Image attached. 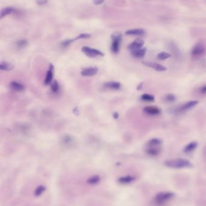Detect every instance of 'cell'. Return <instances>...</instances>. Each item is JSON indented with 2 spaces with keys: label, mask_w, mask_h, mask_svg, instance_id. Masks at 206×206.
<instances>
[{
  "label": "cell",
  "mask_w": 206,
  "mask_h": 206,
  "mask_svg": "<svg viewBox=\"0 0 206 206\" xmlns=\"http://www.w3.org/2000/svg\"><path fill=\"white\" fill-rule=\"evenodd\" d=\"M164 165L167 167L175 169L188 168L192 167V163L189 160L184 158H175L168 160L164 162Z\"/></svg>",
  "instance_id": "obj_1"
},
{
  "label": "cell",
  "mask_w": 206,
  "mask_h": 206,
  "mask_svg": "<svg viewBox=\"0 0 206 206\" xmlns=\"http://www.w3.org/2000/svg\"><path fill=\"white\" fill-rule=\"evenodd\" d=\"M112 43L111 50L113 53L117 54L120 50V45L121 42V34L115 33L111 35Z\"/></svg>",
  "instance_id": "obj_2"
},
{
  "label": "cell",
  "mask_w": 206,
  "mask_h": 206,
  "mask_svg": "<svg viewBox=\"0 0 206 206\" xmlns=\"http://www.w3.org/2000/svg\"><path fill=\"white\" fill-rule=\"evenodd\" d=\"M173 196V194L171 192H161L157 195L155 198V201L158 204H162L171 199Z\"/></svg>",
  "instance_id": "obj_3"
},
{
  "label": "cell",
  "mask_w": 206,
  "mask_h": 206,
  "mask_svg": "<svg viewBox=\"0 0 206 206\" xmlns=\"http://www.w3.org/2000/svg\"><path fill=\"white\" fill-rule=\"evenodd\" d=\"M206 53V48L202 44L195 45L191 51V54L193 58H199L203 56Z\"/></svg>",
  "instance_id": "obj_4"
},
{
  "label": "cell",
  "mask_w": 206,
  "mask_h": 206,
  "mask_svg": "<svg viewBox=\"0 0 206 206\" xmlns=\"http://www.w3.org/2000/svg\"><path fill=\"white\" fill-rule=\"evenodd\" d=\"M82 51L90 58H95L97 56H103L104 54L99 50L91 48L88 47H84L82 48Z\"/></svg>",
  "instance_id": "obj_5"
},
{
  "label": "cell",
  "mask_w": 206,
  "mask_h": 206,
  "mask_svg": "<svg viewBox=\"0 0 206 206\" xmlns=\"http://www.w3.org/2000/svg\"><path fill=\"white\" fill-rule=\"evenodd\" d=\"M143 63L145 66H148V67H149V68L154 69L155 71H157L163 72V71H166L167 70V68L165 66H163V65H162L160 64L155 63V62H143Z\"/></svg>",
  "instance_id": "obj_6"
},
{
  "label": "cell",
  "mask_w": 206,
  "mask_h": 206,
  "mask_svg": "<svg viewBox=\"0 0 206 206\" xmlns=\"http://www.w3.org/2000/svg\"><path fill=\"white\" fill-rule=\"evenodd\" d=\"M143 111L146 114L149 115H157L161 113V109L154 106H146L143 108Z\"/></svg>",
  "instance_id": "obj_7"
},
{
  "label": "cell",
  "mask_w": 206,
  "mask_h": 206,
  "mask_svg": "<svg viewBox=\"0 0 206 206\" xmlns=\"http://www.w3.org/2000/svg\"><path fill=\"white\" fill-rule=\"evenodd\" d=\"M199 101L198 100H194V101H190L188 103H186L185 104H183L180 107L178 108L179 112H185L187 111L189 109L195 107L196 105L198 104Z\"/></svg>",
  "instance_id": "obj_8"
},
{
  "label": "cell",
  "mask_w": 206,
  "mask_h": 206,
  "mask_svg": "<svg viewBox=\"0 0 206 206\" xmlns=\"http://www.w3.org/2000/svg\"><path fill=\"white\" fill-rule=\"evenodd\" d=\"M98 73V69L95 67H90L84 69L81 71V74L85 77H91L97 74Z\"/></svg>",
  "instance_id": "obj_9"
},
{
  "label": "cell",
  "mask_w": 206,
  "mask_h": 206,
  "mask_svg": "<svg viewBox=\"0 0 206 206\" xmlns=\"http://www.w3.org/2000/svg\"><path fill=\"white\" fill-rule=\"evenodd\" d=\"M144 45V41L141 39H137L128 46V49L132 50H137L141 48Z\"/></svg>",
  "instance_id": "obj_10"
},
{
  "label": "cell",
  "mask_w": 206,
  "mask_h": 206,
  "mask_svg": "<svg viewBox=\"0 0 206 206\" xmlns=\"http://www.w3.org/2000/svg\"><path fill=\"white\" fill-rule=\"evenodd\" d=\"M75 142L76 141L75 140V139L70 135H65L63 136L61 140V143L63 144V145L65 147H70L73 145Z\"/></svg>",
  "instance_id": "obj_11"
},
{
  "label": "cell",
  "mask_w": 206,
  "mask_h": 206,
  "mask_svg": "<svg viewBox=\"0 0 206 206\" xmlns=\"http://www.w3.org/2000/svg\"><path fill=\"white\" fill-rule=\"evenodd\" d=\"M146 48H140V49H137V50H132L131 53V55L134 57L135 58H143L145 55L146 54Z\"/></svg>",
  "instance_id": "obj_12"
},
{
  "label": "cell",
  "mask_w": 206,
  "mask_h": 206,
  "mask_svg": "<svg viewBox=\"0 0 206 206\" xmlns=\"http://www.w3.org/2000/svg\"><path fill=\"white\" fill-rule=\"evenodd\" d=\"M53 69H54V66L51 64L49 71L47 73L46 77H45V81H44V83L45 85H48L52 83L53 77Z\"/></svg>",
  "instance_id": "obj_13"
},
{
  "label": "cell",
  "mask_w": 206,
  "mask_h": 206,
  "mask_svg": "<svg viewBox=\"0 0 206 206\" xmlns=\"http://www.w3.org/2000/svg\"><path fill=\"white\" fill-rule=\"evenodd\" d=\"M126 35H133V36H141L145 34V31L142 28H136L129 30L126 32Z\"/></svg>",
  "instance_id": "obj_14"
},
{
  "label": "cell",
  "mask_w": 206,
  "mask_h": 206,
  "mask_svg": "<svg viewBox=\"0 0 206 206\" xmlns=\"http://www.w3.org/2000/svg\"><path fill=\"white\" fill-rule=\"evenodd\" d=\"M10 88L14 90V91H17V92H21L23 91L25 89L24 86L20 83L17 82H12L10 83Z\"/></svg>",
  "instance_id": "obj_15"
},
{
  "label": "cell",
  "mask_w": 206,
  "mask_h": 206,
  "mask_svg": "<svg viewBox=\"0 0 206 206\" xmlns=\"http://www.w3.org/2000/svg\"><path fill=\"white\" fill-rule=\"evenodd\" d=\"M104 86L105 88L110 89L117 90V89H120V87H121V84L119 82H111L106 83L104 84Z\"/></svg>",
  "instance_id": "obj_16"
},
{
  "label": "cell",
  "mask_w": 206,
  "mask_h": 206,
  "mask_svg": "<svg viewBox=\"0 0 206 206\" xmlns=\"http://www.w3.org/2000/svg\"><path fill=\"white\" fill-rule=\"evenodd\" d=\"M146 153L149 155V156H158L160 152H161V149L157 147H149V148L147 149L146 151Z\"/></svg>",
  "instance_id": "obj_17"
},
{
  "label": "cell",
  "mask_w": 206,
  "mask_h": 206,
  "mask_svg": "<svg viewBox=\"0 0 206 206\" xmlns=\"http://www.w3.org/2000/svg\"><path fill=\"white\" fill-rule=\"evenodd\" d=\"M198 143L197 142H192L189 143L188 145L185 147L184 149V151L186 153H189L194 151L197 147Z\"/></svg>",
  "instance_id": "obj_18"
},
{
  "label": "cell",
  "mask_w": 206,
  "mask_h": 206,
  "mask_svg": "<svg viewBox=\"0 0 206 206\" xmlns=\"http://www.w3.org/2000/svg\"><path fill=\"white\" fill-rule=\"evenodd\" d=\"M162 143V141L160 139L157 138H154L149 140L147 144L149 147H157L160 145Z\"/></svg>",
  "instance_id": "obj_19"
},
{
  "label": "cell",
  "mask_w": 206,
  "mask_h": 206,
  "mask_svg": "<svg viewBox=\"0 0 206 206\" xmlns=\"http://www.w3.org/2000/svg\"><path fill=\"white\" fill-rule=\"evenodd\" d=\"M14 68V66H13L12 64L6 62H3L0 64V69L3 71H11Z\"/></svg>",
  "instance_id": "obj_20"
},
{
  "label": "cell",
  "mask_w": 206,
  "mask_h": 206,
  "mask_svg": "<svg viewBox=\"0 0 206 206\" xmlns=\"http://www.w3.org/2000/svg\"><path fill=\"white\" fill-rule=\"evenodd\" d=\"M134 180V177L130 176V175H128V176L120 177V178L119 179V182L121 184H128V183H131Z\"/></svg>",
  "instance_id": "obj_21"
},
{
  "label": "cell",
  "mask_w": 206,
  "mask_h": 206,
  "mask_svg": "<svg viewBox=\"0 0 206 206\" xmlns=\"http://www.w3.org/2000/svg\"><path fill=\"white\" fill-rule=\"evenodd\" d=\"M13 11H14V8L11 7H8L3 8L1 10V18H3L9 14H11Z\"/></svg>",
  "instance_id": "obj_22"
},
{
  "label": "cell",
  "mask_w": 206,
  "mask_h": 206,
  "mask_svg": "<svg viewBox=\"0 0 206 206\" xmlns=\"http://www.w3.org/2000/svg\"><path fill=\"white\" fill-rule=\"evenodd\" d=\"M100 180V177L99 175H94L90 177L86 182L90 184H95L98 183Z\"/></svg>",
  "instance_id": "obj_23"
},
{
  "label": "cell",
  "mask_w": 206,
  "mask_h": 206,
  "mask_svg": "<svg viewBox=\"0 0 206 206\" xmlns=\"http://www.w3.org/2000/svg\"><path fill=\"white\" fill-rule=\"evenodd\" d=\"M141 99L146 102H153L154 101L155 97L153 95L145 93L141 96Z\"/></svg>",
  "instance_id": "obj_24"
},
{
  "label": "cell",
  "mask_w": 206,
  "mask_h": 206,
  "mask_svg": "<svg viewBox=\"0 0 206 206\" xmlns=\"http://www.w3.org/2000/svg\"><path fill=\"white\" fill-rule=\"evenodd\" d=\"M164 100L166 102H167V103H173V102H175V100H176V97H175V96L173 94L169 93V94L166 95L164 97Z\"/></svg>",
  "instance_id": "obj_25"
},
{
  "label": "cell",
  "mask_w": 206,
  "mask_h": 206,
  "mask_svg": "<svg viewBox=\"0 0 206 206\" xmlns=\"http://www.w3.org/2000/svg\"><path fill=\"white\" fill-rule=\"evenodd\" d=\"M51 89L53 92L54 93H58L59 91V83L57 82V81L54 80L53 82L52 83V85H51Z\"/></svg>",
  "instance_id": "obj_26"
},
{
  "label": "cell",
  "mask_w": 206,
  "mask_h": 206,
  "mask_svg": "<svg viewBox=\"0 0 206 206\" xmlns=\"http://www.w3.org/2000/svg\"><path fill=\"white\" fill-rule=\"evenodd\" d=\"M45 190V188L44 186H39L34 191V195L38 197L41 195L42 193H43L44 191Z\"/></svg>",
  "instance_id": "obj_27"
},
{
  "label": "cell",
  "mask_w": 206,
  "mask_h": 206,
  "mask_svg": "<svg viewBox=\"0 0 206 206\" xmlns=\"http://www.w3.org/2000/svg\"><path fill=\"white\" fill-rule=\"evenodd\" d=\"M171 56V55L168 53L161 52L157 55V58L160 60H165L166 58H170Z\"/></svg>",
  "instance_id": "obj_28"
},
{
  "label": "cell",
  "mask_w": 206,
  "mask_h": 206,
  "mask_svg": "<svg viewBox=\"0 0 206 206\" xmlns=\"http://www.w3.org/2000/svg\"><path fill=\"white\" fill-rule=\"evenodd\" d=\"M91 36L90 34H87V33H82L79 34L77 38H76L75 39H74V41H75L76 40H78V39H86V38H89Z\"/></svg>",
  "instance_id": "obj_29"
},
{
  "label": "cell",
  "mask_w": 206,
  "mask_h": 206,
  "mask_svg": "<svg viewBox=\"0 0 206 206\" xmlns=\"http://www.w3.org/2000/svg\"><path fill=\"white\" fill-rule=\"evenodd\" d=\"M18 46L20 48H23L26 47L27 44V42L26 41V40H20L17 43Z\"/></svg>",
  "instance_id": "obj_30"
},
{
  "label": "cell",
  "mask_w": 206,
  "mask_h": 206,
  "mask_svg": "<svg viewBox=\"0 0 206 206\" xmlns=\"http://www.w3.org/2000/svg\"><path fill=\"white\" fill-rule=\"evenodd\" d=\"M47 2H48V0H36V3L40 6H43V5L47 4Z\"/></svg>",
  "instance_id": "obj_31"
},
{
  "label": "cell",
  "mask_w": 206,
  "mask_h": 206,
  "mask_svg": "<svg viewBox=\"0 0 206 206\" xmlns=\"http://www.w3.org/2000/svg\"><path fill=\"white\" fill-rule=\"evenodd\" d=\"M199 92L202 94H206V85H204V86L201 87L199 89Z\"/></svg>",
  "instance_id": "obj_32"
},
{
  "label": "cell",
  "mask_w": 206,
  "mask_h": 206,
  "mask_svg": "<svg viewBox=\"0 0 206 206\" xmlns=\"http://www.w3.org/2000/svg\"><path fill=\"white\" fill-rule=\"evenodd\" d=\"M105 0H93V2L95 5H100L103 3Z\"/></svg>",
  "instance_id": "obj_33"
},
{
  "label": "cell",
  "mask_w": 206,
  "mask_h": 206,
  "mask_svg": "<svg viewBox=\"0 0 206 206\" xmlns=\"http://www.w3.org/2000/svg\"><path fill=\"white\" fill-rule=\"evenodd\" d=\"M113 117L115 118V119H117L119 118V114L117 112H114V114H113Z\"/></svg>",
  "instance_id": "obj_34"
},
{
  "label": "cell",
  "mask_w": 206,
  "mask_h": 206,
  "mask_svg": "<svg viewBox=\"0 0 206 206\" xmlns=\"http://www.w3.org/2000/svg\"><path fill=\"white\" fill-rule=\"evenodd\" d=\"M142 85H143V84L142 83H141L137 87V90H140V89H142Z\"/></svg>",
  "instance_id": "obj_35"
}]
</instances>
